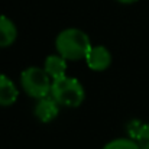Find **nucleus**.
<instances>
[{"mask_svg": "<svg viewBox=\"0 0 149 149\" xmlns=\"http://www.w3.org/2000/svg\"><path fill=\"white\" fill-rule=\"evenodd\" d=\"M67 59L61 56L59 54H52L48 55L44 61V70L48 72L52 80L61 78L67 75Z\"/></svg>", "mask_w": 149, "mask_h": 149, "instance_id": "6", "label": "nucleus"}, {"mask_svg": "<svg viewBox=\"0 0 149 149\" xmlns=\"http://www.w3.org/2000/svg\"><path fill=\"white\" fill-rule=\"evenodd\" d=\"M35 116L42 122V123H49L52 122L58 113H59V104L55 101L54 97L51 96H47V97H42L36 101L35 104Z\"/></svg>", "mask_w": 149, "mask_h": 149, "instance_id": "5", "label": "nucleus"}, {"mask_svg": "<svg viewBox=\"0 0 149 149\" xmlns=\"http://www.w3.org/2000/svg\"><path fill=\"white\" fill-rule=\"evenodd\" d=\"M116 1L123 3V4H132V3H135V1H138V0H116Z\"/></svg>", "mask_w": 149, "mask_h": 149, "instance_id": "11", "label": "nucleus"}, {"mask_svg": "<svg viewBox=\"0 0 149 149\" xmlns=\"http://www.w3.org/2000/svg\"><path fill=\"white\" fill-rule=\"evenodd\" d=\"M91 47L90 36L78 28H67L55 38L56 54L64 56L67 61L86 59Z\"/></svg>", "mask_w": 149, "mask_h": 149, "instance_id": "1", "label": "nucleus"}, {"mask_svg": "<svg viewBox=\"0 0 149 149\" xmlns=\"http://www.w3.org/2000/svg\"><path fill=\"white\" fill-rule=\"evenodd\" d=\"M17 38V28L15 22L4 16L0 15V48H7L15 44Z\"/></svg>", "mask_w": 149, "mask_h": 149, "instance_id": "8", "label": "nucleus"}, {"mask_svg": "<svg viewBox=\"0 0 149 149\" xmlns=\"http://www.w3.org/2000/svg\"><path fill=\"white\" fill-rule=\"evenodd\" d=\"M86 64L93 71H106L111 65V54L103 45H93L86 56Z\"/></svg>", "mask_w": 149, "mask_h": 149, "instance_id": "4", "label": "nucleus"}, {"mask_svg": "<svg viewBox=\"0 0 149 149\" xmlns=\"http://www.w3.org/2000/svg\"><path fill=\"white\" fill-rule=\"evenodd\" d=\"M51 97H54L59 106L64 107H78L86 99V90L83 84L74 77H61L52 80Z\"/></svg>", "mask_w": 149, "mask_h": 149, "instance_id": "2", "label": "nucleus"}, {"mask_svg": "<svg viewBox=\"0 0 149 149\" xmlns=\"http://www.w3.org/2000/svg\"><path fill=\"white\" fill-rule=\"evenodd\" d=\"M103 149H141L139 145L136 143L135 139L132 138H117L110 142H107Z\"/></svg>", "mask_w": 149, "mask_h": 149, "instance_id": "9", "label": "nucleus"}, {"mask_svg": "<svg viewBox=\"0 0 149 149\" xmlns=\"http://www.w3.org/2000/svg\"><path fill=\"white\" fill-rule=\"evenodd\" d=\"M132 139L136 141L141 149H149V123H142Z\"/></svg>", "mask_w": 149, "mask_h": 149, "instance_id": "10", "label": "nucleus"}, {"mask_svg": "<svg viewBox=\"0 0 149 149\" xmlns=\"http://www.w3.org/2000/svg\"><path fill=\"white\" fill-rule=\"evenodd\" d=\"M20 86L23 91L32 99H42L49 96L52 87V78L44 68L29 67L20 74Z\"/></svg>", "mask_w": 149, "mask_h": 149, "instance_id": "3", "label": "nucleus"}, {"mask_svg": "<svg viewBox=\"0 0 149 149\" xmlns=\"http://www.w3.org/2000/svg\"><path fill=\"white\" fill-rule=\"evenodd\" d=\"M19 97V90L16 88L15 83L4 74L0 72V106L9 107L16 103Z\"/></svg>", "mask_w": 149, "mask_h": 149, "instance_id": "7", "label": "nucleus"}]
</instances>
